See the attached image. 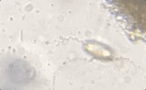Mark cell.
Returning a JSON list of instances; mask_svg holds the SVG:
<instances>
[{
    "label": "cell",
    "mask_w": 146,
    "mask_h": 90,
    "mask_svg": "<svg viewBox=\"0 0 146 90\" xmlns=\"http://www.w3.org/2000/svg\"><path fill=\"white\" fill-rule=\"evenodd\" d=\"M8 75L13 83L25 84L30 79L32 69L27 63L22 61H16L9 65Z\"/></svg>",
    "instance_id": "6da1fadb"
}]
</instances>
